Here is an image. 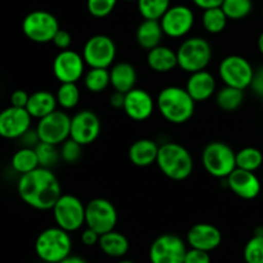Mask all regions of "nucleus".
<instances>
[{
  "mask_svg": "<svg viewBox=\"0 0 263 263\" xmlns=\"http://www.w3.org/2000/svg\"><path fill=\"white\" fill-rule=\"evenodd\" d=\"M226 184L229 189L241 199L252 200L261 193V181L258 176L254 172L238 167L226 177Z\"/></svg>",
  "mask_w": 263,
  "mask_h": 263,
  "instance_id": "6ab92c4d",
  "label": "nucleus"
},
{
  "mask_svg": "<svg viewBox=\"0 0 263 263\" xmlns=\"http://www.w3.org/2000/svg\"><path fill=\"white\" fill-rule=\"evenodd\" d=\"M123 103H125V94L120 91H113V94L109 97L110 107L115 109H122Z\"/></svg>",
  "mask_w": 263,
  "mask_h": 263,
  "instance_id": "49530a36",
  "label": "nucleus"
},
{
  "mask_svg": "<svg viewBox=\"0 0 263 263\" xmlns=\"http://www.w3.org/2000/svg\"><path fill=\"white\" fill-rule=\"evenodd\" d=\"M86 205L72 194H62L51 208L57 226L69 234L80 230L85 225Z\"/></svg>",
  "mask_w": 263,
  "mask_h": 263,
  "instance_id": "6e6552de",
  "label": "nucleus"
},
{
  "mask_svg": "<svg viewBox=\"0 0 263 263\" xmlns=\"http://www.w3.org/2000/svg\"><path fill=\"white\" fill-rule=\"evenodd\" d=\"M156 163L162 174L174 181H184L194 170V161L190 152L175 141H167L159 145Z\"/></svg>",
  "mask_w": 263,
  "mask_h": 263,
  "instance_id": "7ed1b4c3",
  "label": "nucleus"
},
{
  "mask_svg": "<svg viewBox=\"0 0 263 263\" xmlns=\"http://www.w3.org/2000/svg\"><path fill=\"white\" fill-rule=\"evenodd\" d=\"M84 85L86 90L99 94L110 85V74L108 68H90L84 74Z\"/></svg>",
  "mask_w": 263,
  "mask_h": 263,
  "instance_id": "7c9ffc66",
  "label": "nucleus"
},
{
  "mask_svg": "<svg viewBox=\"0 0 263 263\" xmlns=\"http://www.w3.org/2000/svg\"><path fill=\"white\" fill-rule=\"evenodd\" d=\"M253 76V66L241 55H228L218 64V77L226 86L246 90L251 87Z\"/></svg>",
  "mask_w": 263,
  "mask_h": 263,
  "instance_id": "1a4fd4ad",
  "label": "nucleus"
},
{
  "mask_svg": "<svg viewBox=\"0 0 263 263\" xmlns=\"http://www.w3.org/2000/svg\"><path fill=\"white\" fill-rule=\"evenodd\" d=\"M98 246L105 256L112 257V258H122L130 248L127 238L122 233H118L116 230L100 235Z\"/></svg>",
  "mask_w": 263,
  "mask_h": 263,
  "instance_id": "bb28decb",
  "label": "nucleus"
},
{
  "mask_svg": "<svg viewBox=\"0 0 263 263\" xmlns=\"http://www.w3.org/2000/svg\"><path fill=\"white\" fill-rule=\"evenodd\" d=\"M228 15L222 10V8H211V9L203 10L202 25L208 33H221L228 26Z\"/></svg>",
  "mask_w": 263,
  "mask_h": 263,
  "instance_id": "2f4dec72",
  "label": "nucleus"
},
{
  "mask_svg": "<svg viewBox=\"0 0 263 263\" xmlns=\"http://www.w3.org/2000/svg\"><path fill=\"white\" fill-rule=\"evenodd\" d=\"M10 164H12V168L20 175H25L40 167L35 148H28V146H22L18 149L13 154Z\"/></svg>",
  "mask_w": 263,
  "mask_h": 263,
  "instance_id": "c85d7f7f",
  "label": "nucleus"
},
{
  "mask_svg": "<svg viewBox=\"0 0 263 263\" xmlns=\"http://www.w3.org/2000/svg\"><path fill=\"white\" fill-rule=\"evenodd\" d=\"M262 98V105H263V97H261Z\"/></svg>",
  "mask_w": 263,
  "mask_h": 263,
  "instance_id": "864d4df0",
  "label": "nucleus"
},
{
  "mask_svg": "<svg viewBox=\"0 0 263 263\" xmlns=\"http://www.w3.org/2000/svg\"><path fill=\"white\" fill-rule=\"evenodd\" d=\"M263 163V154L254 146H247L236 152V167L256 172Z\"/></svg>",
  "mask_w": 263,
  "mask_h": 263,
  "instance_id": "473e14b6",
  "label": "nucleus"
},
{
  "mask_svg": "<svg viewBox=\"0 0 263 263\" xmlns=\"http://www.w3.org/2000/svg\"><path fill=\"white\" fill-rule=\"evenodd\" d=\"M156 100L146 90L140 87H134L125 94L123 112L128 118L136 122L146 121L152 117L156 109Z\"/></svg>",
  "mask_w": 263,
  "mask_h": 263,
  "instance_id": "a211bd4d",
  "label": "nucleus"
},
{
  "mask_svg": "<svg viewBox=\"0 0 263 263\" xmlns=\"http://www.w3.org/2000/svg\"><path fill=\"white\" fill-rule=\"evenodd\" d=\"M252 90L259 97H263V67L254 71L253 81L251 84Z\"/></svg>",
  "mask_w": 263,
  "mask_h": 263,
  "instance_id": "c03bdc74",
  "label": "nucleus"
},
{
  "mask_svg": "<svg viewBox=\"0 0 263 263\" xmlns=\"http://www.w3.org/2000/svg\"><path fill=\"white\" fill-rule=\"evenodd\" d=\"M100 234H98L97 231L92 230V229L86 228L81 233V241L84 246L86 247H94L99 243Z\"/></svg>",
  "mask_w": 263,
  "mask_h": 263,
  "instance_id": "37998d69",
  "label": "nucleus"
},
{
  "mask_svg": "<svg viewBox=\"0 0 263 263\" xmlns=\"http://www.w3.org/2000/svg\"><path fill=\"white\" fill-rule=\"evenodd\" d=\"M244 90L223 85L215 94V100L217 107L223 112H234L238 109L244 102Z\"/></svg>",
  "mask_w": 263,
  "mask_h": 263,
  "instance_id": "cd10ccee",
  "label": "nucleus"
},
{
  "mask_svg": "<svg viewBox=\"0 0 263 263\" xmlns=\"http://www.w3.org/2000/svg\"><path fill=\"white\" fill-rule=\"evenodd\" d=\"M229 20L240 21L248 17L253 9L252 0H223L221 5Z\"/></svg>",
  "mask_w": 263,
  "mask_h": 263,
  "instance_id": "f704fd0d",
  "label": "nucleus"
},
{
  "mask_svg": "<svg viewBox=\"0 0 263 263\" xmlns=\"http://www.w3.org/2000/svg\"><path fill=\"white\" fill-rule=\"evenodd\" d=\"M163 36L161 22L156 20H143L136 28V43L146 51L161 45Z\"/></svg>",
  "mask_w": 263,
  "mask_h": 263,
  "instance_id": "a878e982",
  "label": "nucleus"
},
{
  "mask_svg": "<svg viewBox=\"0 0 263 263\" xmlns=\"http://www.w3.org/2000/svg\"><path fill=\"white\" fill-rule=\"evenodd\" d=\"M244 263H247V262H244Z\"/></svg>",
  "mask_w": 263,
  "mask_h": 263,
  "instance_id": "5fc2aeb1",
  "label": "nucleus"
},
{
  "mask_svg": "<svg viewBox=\"0 0 263 263\" xmlns=\"http://www.w3.org/2000/svg\"><path fill=\"white\" fill-rule=\"evenodd\" d=\"M222 234L212 223L200 222L192 226L186 234V243L190 248L212 252L220 247Z\"/></svg>",
  "mask_w": 263,
  "mask_h": 263,
  "instance_id": "aec40b11",
  "label": "nucleus"
},
{
  "mask_svg": "<svg viewBox=\"0 0 263 263\" xmlns=\"http://www.w3.org/2000/svg\"><path fill=\"white\" fill-rule=\"evenodd\" d=\"M17 192L21 199L31 208L49 211L62 195V186L50 168L37 167L33 171L21 175Z\"/></svg>",
  "mask_w": 263,
  "mask_h": 263,
  "instance_id": "f257e3e1",
  "label": "nucleus"
},
{
  "mask_svg": "<svg viewBox=\"0 0 263 263\" xmlns=\"http://www.w3.org/2000/svg\"><path fill=\"white\" fill-rule=\"evenodd\" d=\"M118 0H86L87 12L95 18H105L115 10Z\"/></svg>",
  "mask_w": 263,
  "mask_h": 263,
  "instance_id": "58836bf2",
  "label": "nucleus"
},
{
  "mask_svg": "<svg viewBox=\"0 0 263 263\" xmlns=\"http://www.w3.org/2000/svg\"><path fill=\"white\" fill-rule=\"evenodd\" d=\"M146 63L152 71L158 72V73H167L179 67L176 50L162 44L148 51Z\"/></svg>",
  "mask_w": 263,
  "mask_h": 263,
  "instance_id": "5701e85b",
  "label": "nucleus"
},
{
  "mask_svg": "<svg viewBox=\"0 0 263 263\" xmlns=\"http://www.w3.org/2000/svg\"><path fill=\"white\" fill-rule=\"evenodd\" d=\"M156 107L162 117L174 125L186 123L195 112L194 99L181 86L163 87L156 99Z\"/></svg>",
  "mask_w": 263,
  "mask_h": 263,
  "instance_id": "f03ea898",
  "label": "nucleus"
},
{
  "mask_svg": "<svg viewBox=\"0 0 263 263\" xmlns=\"http://www.w3.org/2000/svg\"><path fill=\"white\" fill-rule=\"evenodd\" d=\"M102 123L99 117L91 109H82L71 117V134L69 138L73 139L82 146L94 143L100 135Z\"/></svg>",
  "mask_w": 263,
  "mask_h": 263,
  "instance_id": "dca6fc26",
  "label": "nucleus"
},
{
  "mask_svg": "<svg viewBox=\"0 0 263 263\" xmlns=\"http://www.w3.org/2000/svg\"><path fill=\"white\" fill-rule=\"evenodd\" d=\"M117 263H135V262L128 261V259H122V261H120V262H117Z\"/></svg>",
  "mask_w": 263,
  "mask_h": 263,
  "instance_id": "3c124183",
  "label": "nucleus"
},
{
  "mask_svg": "<svg viewBox=\"0 0 263 263\" xmlns=\"http://www.w3.org/2000/svg\"><path fill=\"white\" fill-rule=\"evenodd\" d=\"M35 252L43 262L59 263L71 254V235L58 226L45 229L36 238Z\"/></svg>",
  "mask_w": 263,
  "mask_h": 263,
  "instance_id": "20e7f679",
  "label": "nucleus"
},
{
  "mask_svg": "<svg viewBox=\"0 0 263 263\" xmlns=\"http://www.w3.org/2000/svg\"><path fill=\"white\" fill-rule=\"evenodd\" d=\"M58 107L55 94L48 90H37L30 94L26 109L30 113L31 117L36 120H41L45 116L50 115Z\"/></svg>",
  "mask_w": 263,
  "mask_h": 263,
  "instance_id": "393cba45",
  "label": "nucleus"
},
{
  "mask_svg": "<svg viewBox=\"0 0 263 263\" xmlns=\"http://www.w3.org/2000/svg\"><path fill=\"white\" fill-rule=\"evenodd\" d=\"M136 4L144 20L159 21L171 7V0H138Z\"/></svg>",
  "mask_w": 263,
  "mask_h": 263,
  "instance_id": "72a5a7b5",
  "label": "nucleus"
},
{
  "mask_svg": "<svg viewBox=\"0 0 263 263\" xmlns=\"http://www.w3.org/2000/svg\"><path fill=\"white\" fill-rule=\"evenodd\" d=\"M117 221V210L108 199L95 198L85 207V225L100 235L115 230Z\"/></svg>",
  "mask_w": 263,
  "mask_h": 263,
  "instance_id": "9b49d317",
  "label": "nucleus"
},
{
  "mask_svg": "<svg viewBox=\"0 0 263 263\" xmlns=\"http://www.w3.org/2000/svg\"><path fill=\"white\" fill-rule=\"evenodd\" d=\"M257 45H258L259 53H261L263 55V32L261 33V35H259L258 40H257Z\"/></svg>",
  "mask_w": 263,
  "mask_h": 263,
  "instance_id": "8fccbe9b",
  "label": "nucleus"
},
{
  "mask_svg": "<svg viewBox=\"0 0 263 263\" xmlns=\"http://www.w3.org/2000/svg\"><path fill=\"white\" fill-rule=\"evenodd\" d=\"M21 139L23 140V146H28V148H35L40 143V139H39L36 130H31V128Z\"/></svg>",
  "mask_w": 263,
  "mask_h": 263,
  "instance_id": "a18cd8bd",
  "label": "nucleus"
},
{
  "mask_svg": "<svg viewBox=\"0 0 263 263\" xmlns=\"http://www.w3.org/2000/svg\"><path fill=\"white\" fill-rule=\"evenodd\" d=\"M164 36L171 39L185 37L193 30L195 14L187 5H171L159 20Z\"/></svg>",
  "mask_w": 263,
  "mask_h": 263,
  "instance_id": "4468645a",
  "label": "nucleus"
},
{
  "mask_svg": "<svg viewBox=\"0 0 263 263\" xmlns=\"http://www.w3.org/2000/svg\"><path fill=\"white\" fill-rule=\"evenodd\" d=\"M184 263H211L210 252L190 248L185 254Z\"/></svg>",
  "mask_w": 263,
  "mask_h": 263,
  "instance_id": "ea45409f",
  "label": "nucleus"
},
{
  "mask_svg": "<svg viewBox=\"0 0 263 263\" xmlns=\"http://www.w3.org/2000/svg\"><path fill=\"white\" fill-rule=\"evenodd\" d=\"M117 48L112 37L94 35L87 39L82 49V58L90 68H109L115 63Z\"/></svg>",
  "mask_w": 263,
  "mask_h": 263,
  "instance_id": "9d476101",
  "label": "nucleus"
},
{
  "mask_svg": "<svg viewBox=\"0 0 263 263\" xmlns=\"http://www.w3.org/2000/svg\"><path fill=\"white\" fill-rule=\"evenodd\" d=\"M177 63L187 73L202 71L212 61V46L202 36H192L180 44L176 50Z\"/></svg>",
  "mask_w": 263,
  "mask_h": 263,
  "instance_id": "39448f33",
  "label": "nucleus"
},
{
  "mask_svg": "<svg viewBox=\"0 0 263 263\" xmlns=\"http://www.w3.org/2000/svg\"><path fill=\"white\" fill-rule=\"evenodd\" d=\"M185 89L195 103H202L211 99L217 91V81L207 69L190 73Z\"/></svg>",
  "mask_w": 263,
  "mask_h": 263,
  "instance_id": "412c9836",
  "label": "nucleus"
},
{
  "mask_svg": "<svg viewBox=\"0 0 263 263\" xmlns=\"http://www.w3.org/2000/svg\"><path fill=\"white\" fill-rule=\"evenodd\" d=\"M36 133L43 143L61 145L71 134V117L64 110L55 109L50 115L39 120Z\"/></svg>",
  "mask_w": 263,
  "mask_h": 263,
  "instance_id": "f8f14e48",
  "label": "nucleus"
},
{
  "mask_svg": "<svg viewBox=\"0 0 263 263\" xmlns=\"http://www.w3.org/2000/svg\"><path fill=\"white\" fill-rule=\"evenodd\" d=\"M32 117L26 108L10 107L0 110V136L8 140L21 139L31 128Z\"/></svg>",
  "mask_w": 263,
  "mask_h": 263,
  "instance_id": "f3484780",
  "label": "nucleus"
},
{
  "mask_svg": "<svg viewBox=\"0 0 263 263\" xmlns=\"http://www.w3.org/2000/svg\"><path fill=\"white\" fill-rule=\"evenodd\" d=\"M58 18L48 10H33L22 21V31L26 37L36 44L51 43L58 32Z\"/></svg>",
  "mask_w": 263,
  "mask_h": 263,
  "instance_id": "0eeeda50",
  "label": "nucleus"
},
{
  "mask_svg": "<svg viewBox=\"0 0 263 263\" xmlns=\"http://www.w3.org/2000/svg\"><path fill=\"white\" fill-rule=\"evenodd\" d=\"M55 98L58 107L64 110H71L76 108L80 103L81 92L76 82H63L57 89Z\"/></svg>",
  "mask_w": 263,
  "mask_h": 263,
  "instance_id": "c756f323",
  "label": "nucleus"
},
{
  "mask_svg": "<svg viewBox=\"0 0 263 263\" xmlns=\"http://www.w3.org/2000/svg\"><path fill=\"white\" fill-rule=\"evenodd\" d=\"M59 263H87V261L80 256H73V254H69L68 257H66L63 261H61Z\"/></svg>",
  "mask_w": 263,
  "mask_h": 263,
  "instance_id": "09e8293b",
  "label": "nucleus"
},
{
  "mask_svg": "<svg viewBox=\"0 0 263 263\" xmlns=\"http://www.w3.org/2000/svg\"><path fill=\"white\" fill-rule=\"evenodd\" d=\"M202 164L212 177L226 179L236 168V153L223 141H211L202 152Z\"/></svg>",
  "mask_w": 263,
  "mask_h": 263,
  "instance_id": "423d86ee",
  "label": "nucleus"
},
{
  "mask_svg": "<svg viewBox=\"0 0 263 263\" xmlns=\"http://www.w3.org/2000/svg\"><path fill=\"white\" fill-rule=\"evenodd\" d=\"M159 145L152 139H139L128 148V159L136 167H149L157 162Z\"/></svg>",
  "mask_w": 263,
  "mask_h": 263,
  "instance_id": "4be33fe9",
  "label": "nucleus"
},
{
  "mask_svg": "<svg viewBox=\"0 0 263 263\" xmlns=\"http://www.w3.org/2000/svg\"><path fill=\"white\" fill-rule=\"evenodd\" d=\"M110 74V86L113 90L126 94L134 87H136L138 81V73H136L135 67L127 62H120V63L113 64L109 69Z\"/></svg>",
  "mask_w": 263,
  "mask_h": 263,
  "instance_id": "b1692460",
  "label": "nucleus"
},
{
  "mask_svg": "<svg viewBox=\"0 0 263 263\" xmlns=\"http://www.w3.org/2000/svg\"><path fill=\"white\" fill-rule=\"evenodd\" d=\"M28 98H30V94L25 90H15V91L12 92L10 95V105L18 108H26L28 102Z\"/></svg>",
  "mask_w": 263,
  "mask_h": 263,
  "instance_id": "79ce46f5",
  "label": "nucleus"
},
{
  "mask_svg": "<svg viewBox=\"0 0 263 263\" xmlns=\"http://www.w3.org/2000/svg\"><path fill=\"white\" fill-rule=\"evenodd\" d=\"M194 3L195 7L200 8V9H211V8H217L221 7L223 0H192Z\"/></svg>",
  "mask_w": 263,
  "mask_h": 263,
  "instance_id": "de8ad7c7",
  "label": "nucleus"
},
{
  "mask_svg": "<svg viewBox=\"0 0 263 263\" xmlns=\"http://www.w3.org/2000/svg\"><path fill=\"white\" fill-rule=\"evenodd\" d=\"M123 2H128V3H134V2H138V0H123Z\"/></svg>",
  "mask_w": 263,
  "mask_h": 263,
  "instance_id": "603ef678",
  "label": "nucleus"
},
{
  "mask_svg": "<svg viewBox=\"0 0 263 263\" xmlns=\"http://www.w3.org/2000/svg\"><path fill=\"white\" fill-rule=\"evenodd\" d=\"M244 262L263 263V235L254 234L244 247Z\"/></svg>",
  "mask_w": 263,
  "mask_h": 263,
  "instance_id": "e433bc0d",
  "label": "nucleus"
},
{
  "mask_svg": "<svg viewBox=\"0 0 263 263\" xmlns=\"http://www.w3.org/2000/svg\"><path fill=\"white\" fill-rule=\"evenodd\" d=\"M85 63L82 54L66 49L61 50L55 55L53 61V73L54 77L61 84L63 82H79L85 74Z\"/></svg>",
  "mask_w": 263,
  "mask_h": 263,
  "instance_id": "2eb2a0df",
  "label": "nucleus"
},
{
  "mask_svg": "<svg viewBox=\"0 0 263 263\" xmlns=\"http://www.w3.org/2000/svg\"><path fill=\"white\" fill-rule=\"evenodd\" d=\"M59 146H61V148H59V152H61V159L63 162H66V163H77V162L80 161V158L82 157V145L77 143V141H74L73 139L68 138Z\"/></svg>",
  "mask_w": 263,
  "mask_h": 263,
  "instance_id": "4c0bfd02",
  "label": "nucleus"
},
{
  "mask_svg": "<svg viewBox=\"0 0 263 263\" xmlns=\"http://www.w3.org/2000/svg\"><path fill=\"white\" fill-rule=\"evenodd\" d=\"M51 43H53L54 45L59 49V50H66V49L71 48L72 36L68 31L59 28V31L55 33V36H54V39Z\"/></svg>",
  "mask_w": 263,
  "mask_h": 263,
  "instance_id": "a19ab883",
  "label": "nucleus"
},
{
  "mask_svg": "<svg viewBox=\"0 0 263 263\" xmlns=\"http://www.w3.org/2000/svg\"><path fill=\"white\" fill-rule=\"evenodd\" d=\"M35 152L36 156H37L40 167H45V168L51 170L61 161V152H59L58 145H53V144L40 141L35 146Z\"/></svg>",
  "mask_w": 263,
  "mask_h": 263,
  "instance_id": "c9c22d12",
  "label": "nucleus"
},
{
  "mask_svg": "<svg viewBox=\"0 0 263 263\" xmlns=\"http://www.w3.org/2000/svg\"><path fill=\"white\" fill-rule=\"evenodd\" d=\"M186 243L175 234H163L154 239L149 248L151 263H184Z\"/></svg>",
  "mask_w": 263,
  "mask_h": 263,
  "instance_id": "ddd939ff",
  "label": "nucleus"
}]
</instances>
